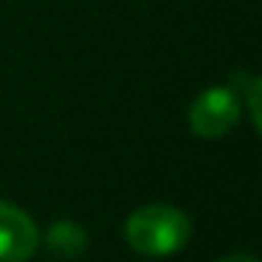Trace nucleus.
Returning <instances> with one entry per match:
<instances>
[{
  "label": "nucleus",
  "mask_w": 262,
  "mask_h": 262,
  "mask_svg": "<svg viewBox=\"0 0 262 262\" xmlns=\"http://www.w3.org/2000/svg\"><path fill=\"white\" fill-rule=\"evenodd\" d=\"M124 234L136 254L169 256L189 243L192 220L169 203H149L130 214Z\"/></svg>",
  "instance_id": "nucleus-1"
},
{
  "label": "nucleus",
  "mask_w": 262,
  "mask_h": 262,
  "mask_svg": "<svg viewBox=\"0 0 262 262\" xmlns=\"http://www.w3.org/2000/svg\"><path fill=\"white\" fill-rule=\"evenodd\" d=\"M239 121V99L231 88H209L189 107V127L200 138H223Z\"/></svg>",
  "instance_id": "nucleus-2"
},
{
  "label": "nucleus",
  "mask_w": 262,
  "mask_h": 262,
  "mask_svg": "<svg viewBox=\"0 0 262 262\" xmlns=\"http://www.w3.org/2000/svg\"><path fill=\"white\" fill-rule=\"evenodd\" d=\"M40 245L34 220L14 203L0 200V262H26Z\"/></svg>",
  "instance_id": "nucleus-3"
},
{
  "label": "nucleus",
  "mask_w": 262,
  "mask_h": 262,
  "mask_svg": "<svg viewBox=\"0 0 262 262\" xmlns=\"http://www.w3.org/2000/svg\"><path fill=\"white\" fill-rule=\"evenodd\" d=\"M48 248L59 256H79L88 248V234L71 220H59L48 228Z\"/></svg>",
  "instance_id": "nucleus-4"
},
{
  "label": "nucleus",
  "mask_w": 262,
  "mask_h": 262,
  "mask_svg": "<svg viewBox=\"0 0 262 262\" xmlns=\"http://www.w3.org/2000/svg\"><path fill=\"white\" fill-rule=\"evenodd\" d=\"M245 102H248L251 121H254L256 133L262 136V76H256L245 85Z\"/></svg>",
  "instance_id": "nucleus-5"
},
{
  "label": "nucleus",
  "mask_w": 262,
  "mask_h": 262,
  "mask_svg": "<svg viewBox=\"0 0 262 262\" xmlns=\"http://www.w3.org/2000/svg\"><path fill=\"white\" fill-rule=\"evenodd\" d=\"M220 262H259V259H254V256H248V254H228V256H223Z\"/></svg>",
  "instance_id": "nucleus-6"
}]
</instances>
